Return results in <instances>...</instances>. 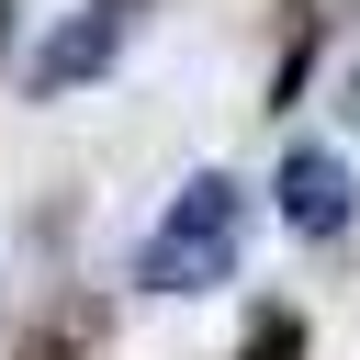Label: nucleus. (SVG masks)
Wrapping results in <instances>:
<instances>
[{
  "instance_id": "f257e3e1",
  "label": "nucleus",
  "mask_w": 360,
  "mask_h": 360,
  "mask_svg": "<svg viewBox=\"0 0 360 360\" xmlns=\"http://www.w3.org/2000/svg\"><path fill=\"white\" fill-rule=\"evenodd\" d=\"M236 248H248V191H236L225 169H191V180L169 191V214L146 225L135 281H146V292H225V281H236Z\"/></svg>"
},
{
  "instance_id": "f03ea898",
  "label": "nucleus",
  "mask_w": 360,
  "mask_h": 360,
  "mask_svg": "<svg viewBox=\"0 0 360 360\" xmlns=\"http://www.w3.org/2000/svg\"><path fill=\"white\" fill-rule=\"evenodd\" d=\"M124 34H135V0H79V11L45 34V56H34V101H68L79 79H101V68L124 56Z\"/></svg>"
},
{
  "instance_id": "7ed1b4c3",
  "label": "nucleus",
  "mask_w": 360,
  "mask_h": 360,
  "mask_svg": "<svg viewBox=\"0 0 360 360\" xmlns=\"http://www.w3.org/2000/svg\"><path fill=\"white\" fill-rule=\"evenodd\" d=\"M270 202H281V225H292V236H349V169H338L326 146H292Z\"/></svg>"
},
{
  "instance_id": "20e7f679",
  "label": "nucleus",
  "mask_w": 360,
  "mask_h": 360,
  "mask_svg": "<svg viewBox=\"0 0 360 360\" xmlns=\"http://www.w3.org/2000/svg\"><path fill=\"white\" fill-rule=\"evenodd\" d=\"M236 360H304V315H292V304H270V315L248 326V349H236Z\"/></svg>"
},
{
  "instance_id": "39448f33",
  "label": "nucleus",
  "mask_w": 360,
  "mask_h": 360,
  "mask_svg": "<svg viewBox=\"0 0 360 360\" xmlns=\"http://www.w3.org/2000/svg\"><path fill=\"white\" fill-rule=\"evenodd\" d=\"M0 45H11V0H0Z\"/></svg>"
}]
</instances>
